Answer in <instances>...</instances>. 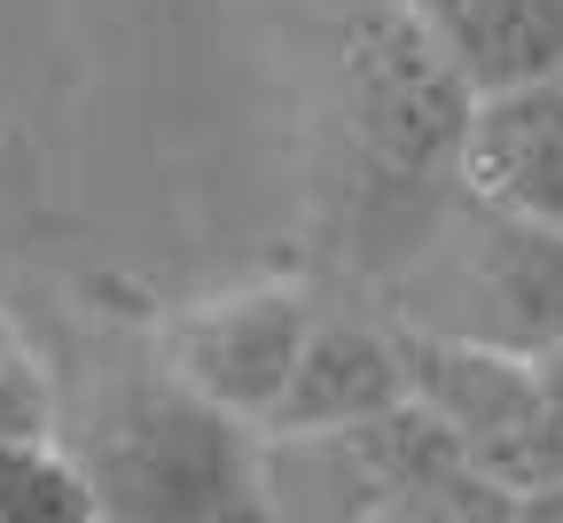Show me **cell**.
Here are the masks:
<instances>
[{"mask_svg":"<svg viewBox=\"0 0 563 523\" xmlns=\"http://www.w3.org/2000/svg\"><path fill=\"white\" fill-rule=\"evenodd\" d=\"M336 79H344L352 165H361V235L384 227V235H415L422 251V235L439 227V211L462 180L477 87L407 0L352 9Z\"/></svg>","mask_w":563,"mask_h":523,"instance_id":"obj_1","label":"cell"},{"mask_svg":"<svg viewBox=\"0 0 563 523\" xmlns=\"http://www.w3.org/2000/svg\"><path fill=\"white\" fill-rule=\"evenodd\" d=\"M258 508H282V515H422V523L517 515V500L462 454V437L415 391L384 414L344 422V430H290V437L258 430Z\"/></svg>","mask_w":563,"mask_h":523,"instance_id":"obj_2","label":"cell"},{"mask_svg":"<svg viewBox=\"0 0 563 523\" xmlns=\"http://www.w3.org/2000/svg\"><path fill=\"white\" fill-rule=\"evenodd\" d=\"M87 477L102 515H243L258 508V430L165 376L118 407Z\"/></svg>","mask_w":563,"mask_h":523,"instance_id":"obj_3","label":"cell"},{"mask_svg":"<svg viewBox=\"0 0 563 523\" xmlns=\"http://www.w3.org/2000/svg\"><path fill=\"white\" fill-rule=\"evenodd\" d=\"M407 359V391L431 407L462 454L517 500V515L563 485V422L532 376V352H501L446 329H391Z\"/></svg>","mask_w":563,"mask_h":523,"instance_id":"obj_4","label":"cell"},{"mask_svg":"<svg viewBox=\"0 0 563 523\" xmlns=\"http://www.w3.org/2000/svg\"><path fill=\"white\" fill-rule=\"evenodd\" d=\"M446 297H454V313L431 321L446 336H477L501 352L555 344L563 336V227L501 211L462 188V227L446 243Z\"/></svg>","mask_w":563,"mask_h":523,"instance_id":"obj_5","label":"cell"},{"mask_svg":"<svg viewBox=\"0 0 563 523\" xmlns=\"http://www.w3.org/2000/svg\"><path fill=\"white\" fill-rule=\"evenodd\" d=\"M313 313L298 289H235V297H203L188 305L173 329H165V367L203 391L211 407L243 414L251 430L274 414L282 383L298 367V344H306Z\"/></svg>","mask_w":563,"mask_h":523,"instance_id":"obj_6","label":"cell"},{"mask_svg":"<svg viewBox=\"0 0 563 523\" xmlns=\"http://www.w3.org/2000/svg\"><path fill=\"white\" fill-rule=\"evenodd\" d=\"M462 188L563 227V70L477 94L462 141Z\"/></svg>","mask_w":563,"mask_h":523,"instance_id":"obj_7","label":"cell"},{"mask_svg":"<svg viewBox=\"0 0 563 523\" xmlns=\"http://www.w3.org/2000/svg\"><path fill=\"white\" fill-rule=\"evenodd\" d=\"M407 399V359L399 336L368 329V321H313L298 344V367L282 383L274 414L258 422L266 437H290V430H344L361 414H384Z\"/></svg>","mask_w":563,"mask_h":523,"instance_id":"obj_8","label":"cell"},{"mask_svg":"<svg viewBox=\"0 0 563 523\" xmlns=\"http://www.w3.org/2000/svg\"><path fill=\"white\" fill-rule=\"evenodd\" d=\"M477 94L563 70V0H407Z\"/></svg>","mask_w":563,"mask_h":523,"instance_id":"obj_9","label":"cell"},{"mask_svg":"<svg viewBox=\"0 0 563 523\" xmlns=\"http://www.w3.org/2000/svg\"><path fill=\"white\" fill-rule=\"evenodd\" d=\"M87 515H102L87 469L47 454L40 437H0V523H87Z\"/></svg>","mask_w":563,"mask_h":523,"instance_id":"obj_10","label":"cell"},{"mask_svg":"<svg viewBox=\"0 0 563 523\" xmlns=\"http://www.w3.org/2000/svg\"><path fill=\"white\" fill-rule=\"evenodd\" d=\"M0 437H47V383L9 329H0Z\"/></svg>","mask_w":563,"mask_h":523,"instance_id":"obj_11","label":"cell"},{"mask_svg":"<svg viewBox=\"0 0 563 523\" xmlns=\"http://www.w3.org/2000/svg\"><path fill=\"white\" fill-rule=\"evenodd\" d=\"M532 376H540V391H548V407H555V422H563V336L532 352Z\"/></svg>","mask_w":563,"mask_h":523,"instance_id":"obj_12","label":"cell"}]
</instances>
